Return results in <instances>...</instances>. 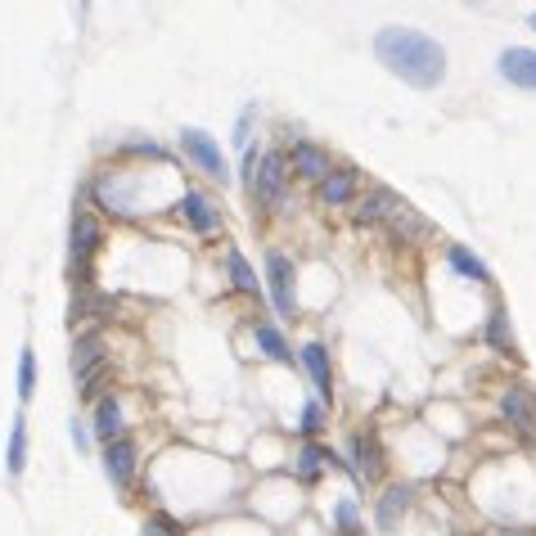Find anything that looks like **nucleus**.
Wrapping results in <instances>:
<instances>
[{
    "label": "nucleus",
    "mask_w": 536,
    "mask_h": 536,
    "mask_svg": "<svg viewBox=\"0 0 536 536\" xmlns=\"http://www.w3.org/2000/svg\"><path fill=\"white\" fill-rule=\"evenodd\" d=\"M374 59L415 91H437L446 82V50L419 28H379Z\"/></svg>",
    "instance_id": "1"
},
{
    "label": "nucleus",
    "mask_w": 536,
    "mask_h": 536,
    "mask_svg": "<svg viewBox=\"0 0 536 536\" xmlns=\"http://www.w3.org/2000/svg\"><path fill=\"white\" fill-rule=\"evenodd\" d=\"M73 379L86 401H100L113 392V352L104 329H82L73 338Z\"/></svg>",
    "instance_id": "2"
},
{
    "label": "nucleus",
    "mask_w": 536,
    "mask_h": 536,
    "mask_svg": "<svg viewBox=\"0 0 536 536\" xmlns=\"http://www.w3.org/2000/svg\"><path fill=\"white\" fill-rule=\"evenodd\" d=\"M289 163H284V149H266L262 158H257V172H253V185H248V194H253V208L257 212H275L284 208V199H289Z\"/></svg>",
    "instance_id": "3"
},
{
    "label": "nucleus",
    "mask_w": 536,
    "mask_h": 536,
    "mask_svg": "<svg viewBox=\"0 0 536 536\" xmlns=\"http://www.w3.org/2000/svg\"><path fill=\"white\" fill-rule=\"evenodd\" d=\"M109 244V226L86 208V194H77L73 208V226H68V262H95Z\"/></svg>",
    "instance_id": "4"
},
{
    "label": "nucleus",
    "mask_w": 536,
    "mask_h": 536,
    "mask_svg": "<svg viewBox=\"0 0 536 536\" xmlns=\"http://www.w3.org/2000/svg\"><path fill=\"white\" fill-rule=\"evenodd\" d=\"M266 293H271L275 316H284V320L298 316V266H293V257L280 253V248L266 253Z\"/></svg>",
    "instance_id": "5"
},
{
    "label": "nucleus",
    "mask_w": 536,
    "mask_h": 536,
    "mask_svg": "<svg viewBox=\"0 0 536 536\" xmlns=\"http://www.w3.org/2000/svg\"><path fill=\"white\" fill-rule=\"evenodd\" d=\"M172 212L185 230H194V235H217V230L226 226V208L203 190H181L172 199Z\"/></svg>",
    "instance_id": "6"
},
{
    "label": "nucleus",
    "mask_w": 536,
    "mask_h": 536,
    "mask_svg": "<svg viewBox=\"0 0 536 536\" xmlns=\"http://www.w3.org/2000/svg\"><path fill=\"white\" fill-rule=\"evenodd\" d=\"M181 154L190 158L208 181L230 185V163H226V154H221V140L208 136L203 127H181Z\"/></svg>",
    "instance_id": "7"
},
{
    "label": "nucleus",
    "mask_w": 536,
    "mask_h": 536,
    "mask_svg": "<svg viewBox=\"0 0 536 536\" xmlns=\"http://www.w3.org/2000/svg\"><path fill=\"white\" fill-rule=\"evenodd\" d=\"M347 464H352V473L365 482H383L388 478V451H383L379 433L374 428H361V433H352V442H347Z\"/></svg>",
    "instance_id": "8"
},
{
    "label": "nucleus",
    "mask_w": 536,
    "mask_h": 536,
    "mask_svg": "<svg viewBox=\"0 0 536 536\" xmlns=\"http://www.w3.org/2000/svg\"><path fill=\"white\" fill-rule=\"evenodd\" d=\"M284 163H289V176H298V181H307V185H320L338 167L334 154H329L325 145H316V140H293V145L284 149Z\"/></svg>",
    "instance_id": "9"
},
{
    "label": "nucleus",
    "mask_w": 536,
    "mask_h": 536,
    "mask_svg": "<svg viewBox=\"0 0 536 536\" xmlns=\"http://www.w3.org/2000/svg\"><path fill=\"white\" fill-rule=\"evenodd\" d=\"M500 419H505L514 433H523V437H532L536 442V388L532 383H509L505 392H500Z\"/></svg>",
    "instance_id": "10"
},
{
    "label": "nucleus",
    "mask_w": 536,
    "mask_h": 536,
    "mask_svg": "<svg viewBox=\"0 0 536 536\" xmlns=\"http://www.w3.org/2000/svg\"><path fill=\"white\" fill-rule=\"evenodd\" d=\"M104 473H109V482L118 491H131L136 487V473H140V442L131 433L113 437L109 446H104Z\"/></svg>",
    "instance_id": "11"
},
{
    "label": "nucleus",
    "mask_w": 536,
    "mask_h": 536,
    "mask_svg": "<svg viewBox=\"0 0 536 536\" xmlns=\"http://www.w3.org/2000/svg\"><path fill=\"white\" fill-rule=\"evenodd\" d=\"M361 181H365V176H361V167H356V163H338L334 172L316 185V203H320V208H352Z\"/></svg>",
    "instance_id": "12"
},
{
    "label": "nucleus",
    "mask_w": 536,
    "mask_h": 536,
    "mask_svg": "<svg viewBox=\"0 0 536 536\" xmlns=\"http://www.w3.org/2000/svg\"><path fill=\"white\" fill-rule=\"evenodd\" d=\"M401 208H406V199H401L397 190L374 185V190H365V199L352 203V221H356V226H388Z\"/></svg>",
    "instance_id": "13"
},
{
    "label": "nucleus",
    "mask_w": 536,
    "mask_h": 536,
    "mask_svg": "<svg viewBox=\"0 0 536 536\" xmlns=\"http://www.w3.org/2000/svg\"><path fill=\"white\" fill-rule=\"evenodd\" d=\"M91 442H104L109 446L113 437H122L127 433V401L118 397V392H109V397H100L95 401V410H91Z\"/></svg>",
    "instance_id": "14"
},
{
    "label": "nucleus",
    "mask_w": 536,
    "mask_h": 536,
    "mask_svg": "<svg viewBox=\"0 0 536 536\" xmlns=\"http://www.w3.org/2000/svg\"><path fill=\"white\" fill-rule=\"evenodd\" d=\"M118 316V298L113 293H100V289H82L73 293V302H68V325H91V320H113Z\"/></svg>",
    "instance_id": "15"
},
{
    "label": "nucleus",
    "mask_w": 536,
    "mask_h": 536,
    "mask_svg": "<svg viewBox=\"0 0 536 536\" xmlns=\"http://www.w3.org/2000/svg\"><path fill=\"white\" fill-rule=\"evenodd\" d=\"M496 73L505 77L509 86H523V91H536V50H527V46H509V50H500Z\"/></svg>",
    "instance_id": "16"
},
{
    "label": "nucleus",
    "mask_w": 536,
    "mask_h": 536,
    "mask_svg": "<svg viewBox=\"0 0 536 536\" xmlns=\"http://www.w3.org/2000/svg\"><path fill=\"white\" fill-rule=\"evenodd\" d=\"M298 356H302V365H307V374H311V388H316L320 406L334 401V361H329V347L325 343H302Z\"/></svg>",
    "instance_id": "17"
},
{
    "label": "nucleus",
    "mask_w": 536,
    "mask_h": 536,
    "mask_svg": "<svg viewBox=\"0 0 536 536\" xmlns=\"http://www.w3.org/2000/svg\"><path fill=\"white\" fill-rule=\"evenodd\" d=\"M410 505H415V487H410V482H392V487L379 496V509H374V523H379L383 532H392V527H397L401 518L410 514Z\"/></svg>",
    "instance_id": "18"
},
{
    "label": "nucleus",
    "mask_w": 536,
    "mask_h": 536,
    "mask_svg": "<svg viewBox=\"0 0 536 536\" xmlns=\"http://www.w3.org/2000/svg\"><path fill=\"white\" fill-rule=\"evenodd\" d=\"M253 343H257V352H262L266 361H275V365H293V347H289V338H284L280 329L271 325V320H253Z\"/></svg>",
    "instance_id": "19"
},
{
    "label": "nucleus",
    "mask_w": 536,
    "mask_h": 536,
    "mask_svg": "<svg viewBox=\"0 0 536 536\" xmlns=\"http://www.w3.org/2000/svg\"><path fill=\"white\" fill-rule=\"evenodd\" d=\"M226 275H230V289L235 293L262 302V280H257V271L248 266V257L239 253V248H226Z\"/></svg>",
    "instance_id": "20"
},
{
    "label": "nucleus",
    "mask_w": 536,
    "mask_h": 536,
    "mask_svg": "<svg viewBox=\"0 0 536 536\" xmlns=\"http://www.w3.org/2000/svg\"><path fill=\"white\" fill-rule=\"evenodd\" d=\"M5 473L10 478H23L28 473V419H14L10 424V442H5Z\"/></svg>",
    "instance_id": "21"
},
{
    "label": "nucleus",
    "mask_w": 536,
    "mask_h": 536,
    "mask_svg": "<svg viewBox=\"0 0 536 536\" xmlns=\"http://www.w3.org/2000/svg\"><path fill=\"white\" fill-rule=\"evenodd\" d=\"M388 235L401 239V244H415V239H428V235H433V221H424V217H419V212L406 203V208H401L397 217L388 221Z\"/></svg>",
    "instance_id": "22"
},
{
    "label": "nucleus",
    "mask_w": 536,
    "mask_h": 536,
    "mask_svg": "<svg viewBox=\"0 0 536 536\" xmlns=\"http://www.w3.org/2000/svg\"><path fill=\"white\" fill-rule=\"evenodd\" d=\"M446 262H451L455 271L464 275V280H478V284H496V280H491V266L482 262V257H473L469 248H460V244H451V248H446Z\"/></svg>",
    "instance_id": "23"
},
{
    "label": "nucleus",
    "mask_w": 536,
    "mask_h": 536,
    "mask_svg": "<svg viewBox=\"0 0 536 536\" xmlns=\"http://www.w3.org/2000/svg\"><path fill=\"white\" fill-rule=\"evenodd\" d=\"M487 343L496 347V352L514 356V329H509V311L505 307H491V316H487Z\"/></svg>",
    "instance_id": "24"
},
{
    "label": "nucleus",
    "mask_w": 536,
    "mask_h": 536,
    "mask_svg": "<svg viewBox=\"0 0 536 536\" xmlns=\"http://www.w3.org/2000/svg\"><path fill=\"white\" fill-rule=\"evenodd\" d=\"M334 527H338V536H365L361 509H356V500H352V496H343V500L334 505Z\"/></svg>",
    "instance_id": "25"
},
{
    "label": "nucleus",
    "mask_w": 536,
    "mask_h": 536,
    "mask_svg": "<svg viewBox=\"0 0 536 536\" xmlns=\"http://www.w3.org/2000/svg\"><path fill=\"white\" fill-rule=\"evenodd\" d=\"M140 536H190V532H185V523L176 514H167V509H154V514L140 523Z\"/></svg>",
    "instance_id": "26"
},
{
    "label": "nucleus",
    "mask_w": 536,
    "mask_h": 536,
    "mask_svg": "<svg viewBox=\"0 0 536 536\" xmlns=\"http://www.w3.org/2000/svg\"><path fill=\"white\" fill-rule=\"evenodd\" d=\"M32 397H37V352H32V347H23V352H19V401L28 406Z\"/></svg>",
    "instance_id": "27"
},
{
    "label": "nucleus",
    "mask_w": 536,
    "mask_h": 536,
    "mask_svg": "<svg viewBox=\"0 0 536 536\" xmlns=\"http://www.w3.org/2000/svg\"><path fill=\"white\" fill-rule=\"evenodd\" d=\"M298 433L307 437V442H316V437L325 433V406H320V401H307V406H302V415H298Z\"/></svg>",
    "instance_id": "28"
},
{
    "label": "nucleus",
    "mask_w": 536,
    "mask_h": 536,
    "mask_svg": "<svg viewBox=\"0 0 536 536\" xmlns=\"http://www.w3.org/2000/svg\"><path fill=\"white\" fill-rule=\"evenodd\" d=\"M122 154H127V158H154V163H167V149L154 145V140H131V145H122Z\"/></svg>",
    "instance_id": "29"
},
{
    "label": "nucleus",
    "mask_w": 536,
    "mask_h": 536,
    "mask_svg": "<svg viewBox=\"0 0 536 536\" xmlns=\"http://www.w3.org/2000/svg\"><path fill=\"white\" fill-rule=\"evenodd\" d=\"M253 118H257V109L248 104V109L239 113V122H235V149H248V145H253Z\"/></svg>",
    "instance_id": "30"
},
{
    "label": "nucleus",
    "mask_w": 536,
    "mask_h": 536,
    "mask_svg": "<svg viewBox=\"0 0 536 536\" xmlns=\"http://www.w3.org/2000/svg\"><path fill=\"white\" fill-rule=\"evenodd\" d=\"M73 446L77 451H91V424H86V419H73Z\"/></svg>",
    "instance_id": "31"
},
{
    "label": "nucleus",
    "mask_w": 536,
    "mask_h": 536,
    "mask_svg": "<svg viewBox=\"0 0 536 536\" xmlns=\"http://www.w3.org/2000/svg\"><path fill=\"white\" fill-rule=\"evenodd\" d=\"M527 28H532V32H536V14H527Z\"/></svg>",
    "instance_id": "32"
}]
</instances>
